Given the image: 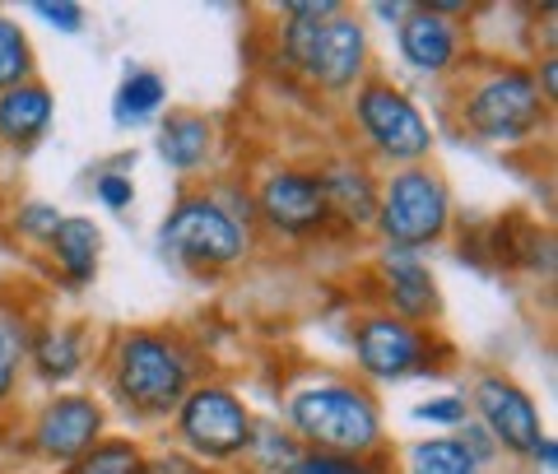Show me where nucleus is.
Listing matches in <instances>:
<instances>
[{"instance_id":"obj_23","label":"nucleus","mask_w":558,"mask_h":474,"mask_svg":"<svg viewBox=\"0 0 558 474\" xmlns=\"http://www.w3.org/2000/svg\"><path fill=\"white\" fill-rule=\"evenodd\" d=\"M405 474H484V465L461 447V437H428L410 447Z\"/></svg>"},{"instance_id":"obj_25","label":"nucleus","mask_w":558,"mask_h":474,"mask_svg":"<svg viewBox=\"0 0 558 474\" xmlns=\"http://www.w3.org/2000/svg\"><path fill=\"white\" fill-rule=\"evenodd\" d=\"M252 461H256V474H293V465H299L303 447L293 442V433H275V428H260L252 433Z\"/></svg>"},{"instance_id":"obj_30","label":"nucleus","mask_w":558,"mask_h":474,"mask_svg":"<svg viewBox=\"0 0 558 474\" xmlns=\"http://www.w3.org/2000/svg\"><path fill=\"white\" fill-rule=\"evenodd\" d=\"M94 191H98L102 209H112V215H117V209H131V200H135V186H131L126 172H98Z\"/></svg>"},{"instance_id":"obj_22","label":"nucleus","mask_w":558,"mask_h":474,"mask_svg":"<svg viewBox=\"0 0 558 474\" xmlns=\"http://www.w3.org/2000/svg\"><path fill=\"white\" fill-rule=\"evenodd\" d=\"M61 474H145V447L135 437H102L94 451L70 461Z\"/></svg>"},{"instance_id":"obj_29","label":"nucleus","mask_w":558,"mask_h":474,"mask_svg":"<svg viewBox=\"0 0 558 474\" xmlns=\"http://www.w3.org/2000/svg\"><path fill=\"white\" fill-rule=\"evenodd\" d=\"M33 14H38V20H47L51 28H61V33H80L84 28V5H75V0H38V5H33Z\"/></svg>"},{"instance_id":"obj_9","label":"nucleus","mask_w":558,"mask_h":474,"mask_svg":"<svg viewBox=\"0 0 558 474\" xmlns=\"http://www.w3.org/2000/svg\"><path fill=\"white\" fill-rule=\"evenodd\" d=\"M252 209L275 238H289V242L322 238L330 228V205H326L322 172L307 168V163L270 168L252 191Z\"/></svg>"},{"instance_id":"obj_1","label":"nucleus","mask_w":558,"mask_h":474,"mask_svg":"<svg viewBox=\"0 0 558 474\" xmlns=\"http://www.w3.org/2000/svg\"><path fill=\"white\" fill-rule=\"evenodd\" d=\"M279 51L322 94H354L368 80V24L340 0L279 5Z\"/></svg>"},{"instance_id":"obj_14","label":"nucleus","mask_w":558,"mask_h":474,"mask_svg":"<svg viewBox=\"0 0 558 474\" xmlns=\"http://www.w3.org/2000/svg\"><path fill=\"white\" fill-rule=\"evenodd\" d=\"M322 186H326V205H330V223H340L344 233H373L377 223V200H381V182L377 172L354 154H340L330 163L317 168Z\"/></svg>"},{"instance_id":"obj_12","label":"nucleus","mask_w":558,"mask_h":474,"mask_svg":"<svg viewBox=\"0 0 558 474\" xmlns=\"http://www.w3.org/2000/svg\"><path fill=\"white\" fill-rule=\"evenodd\" d=\"M470 414H475V424L494 437L498 451H512V455H531L535 442L545 437L539 405L531 400V391L502 373L475 377V386H470Z\"/></svg>"},{"instance_id":"obj_33","label":"nucleus","mask_w":558,"mask_h":474,"mask_svg":"<svg viewBox=\"0 0 558 474\" xmlns=\"http://www.w3.org/2000/svg\"><path fill=\"white\" fill-rule=\"evenodd\" d=\"M531 461L539 465V470H558V442H554V437L545 433V437H539V442H535V451H531Z\"/></svg>"},{"instance_id":"obj_4","label":"nucleus","mask_w":558,"mask_h":474,"mask_svg":"<svg viewBox=\"0 0 558 474\" xmlns=\"http://www.w3.org/2000/svg\"><path fill=\"white\" fill-rule=\"evenodd\" d=\"M549 112L554 108L539 98L531 65H517V61L484 65L461 89V108H457L461 131H470L480 145H494V149L531 145L549 126Z\"/></svg>"},{"instance_id":"obj_28","label":"nucleus","mask_w":558,"mask_h":474,"mask_svg":"<svg viewBox=\"0 0 558 474\" xmlns=\"http://www.w3.org/2000/svg\"><path fill=\"white\" fill-rule=\"evenodd\" d=\"M418 424H438V428H461L470 424V400L465 396H433L424 405H414Z\"/></svg>"},{"instance_id":"obj_24","label":"nucleus","mask_w":558,"mask_h":474,"mask_svg":"<svg viewBox=\"0 0 558 474\" xmlns=\"http://www.w3.org/2000/svg\"><path fill=\"white\" fill-rule=\"evenodd\" d=\"M28 80H38V51H33L28 33L20 24L0 14V94Z\"/></svg>"},{"instance_id":"obj_18","label":"nucleus","mask_w":558,"mask_h":474,"mask_svg":"<svg viewBox=\"0 0 558 474\" xmlns=\"http://www.w3.org/2000/svg\"><path fill=\"white\" fill-rule=\"evenodd\" d=\"M28 363L47 386H61L84 373V363H89V336H84L80 321H47L43 330H33Z\"/></svg>"},{"instance_id":"obj_27","label":"nucleus","mask_w":558,"mask_h":474,"mask_svg":"<svg viewBox=\"0 0 558 474\" xmlns=\"http://www.w3.org/2000/svg\"><path fill=\"white\" fill-rule=\"evenodd\" d=\"M57 223H61V209L47 205V200H28V205L14 209V233H24L28 242H47L57 233Z\"/></svg>"},{"instance_id":"obj_17","label":"nucleus","mask_w":558,"mask_h":474,"mask_svg":"<svg viewBox=\"0 0 558 474\" xmlns=\"http://www.w3.org/2000/svg\"><path fill=\"white\" fill-rule=\"evenodd\" d=\"M43 252H47L51 266L61 270V279H65L70 289H84V284H94V275H98L102 233H98L94 219H84V215H61L57 233L43 242Z\"/></svg>"},{"instance_id":"obj_8","label":"nucleus","mask_w":558,"mask_h":474,"mask_svg":"<svg viewBox=\"0 0 558 474\" xmlns=\"http://www.w3.org/2000/svg\"><path fill=\"white\" fill-rule=\"evenodd\" d=\"M172 428H178V442L191 461L201 465H229L242 461L252 451V433L256 418L242 405V396L223 381H196L186 391V400L172 414Z\"/></svg>"},{"instance_id":"obj_10","label":"nucleus","mask_w":558,"mask_h":474,"mask_svg":"<svg viewBox=\"0 0 558 474\" xmlns=\"http://www.w3.org/2000/svg\"><path fill=\"white\" fill-rule=\"evenodd\" d=\"M433 330H418L391 312H368L354 321V367L363 381H405L433 377L438 354H433Z\"/></svg>"},{"instance_id":"obj_7","label":"nucleus","mask_w":558,"mask_h":474,"mask_svg":"<svg viewBox=\"0 0 558 474\" xmlns=\"http://www.w3.org/2000/svg\"><path fill=\"white\" fill-rule=\"evenodd\" d=\"M349 121H354V131L363 145H368V154L391 168L428 163L433 145H438V135H433L428 117L418 112V102L400 89V84L381 80V75H368L354 89Z\"/></svg>"},{"instance_id":"obj_19","label":"nucleus","mask_w":558,"mask_h":474,"mask_svg":"<svg viewBox=\"0 0 558 474\" xmlns=\"http://www.w3.org/2000/svg\"><path fill=\"white\" fill-rule=\"evenodd\" d=\"M159 158L172 172H201L215 158V121L205 112H168L159 126Z\"/></svg>"},{"instance_id":"obj_21","label":"nucleus","mask_w":558,"mask_h":474,"mask_svg":"<svg viewBox=\"0 0 558 474\" xmlns=\"http://www.w3.org/2000/svg\"><path fill=\"white\" fill-rule=\"evenodd\" d=\"M28 340H33V326L20 307L0 303V410L14 400L20 391V377L28 367Z\"/></svg>"},{"instance_id":"obj_32","label":"nucleus","mask_w":558,"mask_h":474,"mask_svg":"<svg viewBox=\"0 0 558 474\" xmlns=\"http://www.w3.org/2000/svg\"><path fill=\"white\" fill-rule=\"evenodd\" d=\"M531 75H535L539 98H545L549 108H554V102H558V61H554V51H545V61H535Z\"/></svg>"},{"instance_id":"obj_6","label":"nucleus","mask_w":558,"mask_h":474,"mask_svg":"<svg viewBox=\"0 0 558 474\" xmlns=\"http://www.w3.org/2000/svg\"><path fill=\"white\" fill-rule=\"evenodd\" d=\"M159 252L201 275H223L247 260L252 233L209 191H182L159 228Z\"/></svg>"},{"instance_id":"obj_3","label":"nucleus","mask_w":558,"mask_h":474,"mask_svg":"<svg viewBox=\"0 0 558 474\" xmlns=\"http://www.w3.org/2000/svg\"><path fill=\"white\" fill-rule=\"evenodd\" d=\"M289 433L303 451L326 455H377L387 442V424H381V405L373 386L349 381V377H322L307 381L289 396Z\"/></svg>"},{"instance_id":"obj_5","label":"nucleus","mask_w":558,"mask_h":474,"mask_svg":"<svg viewBox=\"0 0 558 474\" xmlns=\"http://www.w3.org/2000/svg\"><path fill=\"white\" fill-rule=\"evenodd\" d=\"M451 228V186L433 163L414 168H391V178L381 182L377 200V223L373 233L387 242L391 252H428L438 247Z\"/></svg>"},{"instance_id":"obj_31","label":"nucleus","mask_w":558,"mask_h":474,"mask_svg":"<svg viewBox=\"0 0 558 474\" xmlns=\"http://www.w3.org/2000/svg\"><path fill=\"white\" fill-rule=\"evenodd\" d=\"M145 474H215V470L191 461L186 451H159V455H145Z\"/></svg>"},{"instance_id":"obj_15","label":"nucleus","mask_w":558,"mask_h":474,"mask_svg":"<svg viewBox=\"0 0 558 474\" xmlns=\"http://www.w3.org/2000/svg\"><path fill=\"white\" fill-rule=\"evenodd\" d=\"M377 279H381V293H387V307L381 312H391V316H400V321H410L418 330H428V321H438L442 293H438L433 270L418 256L387 247L377 260Z\"/></svg>"},{"instance_id":"obj_26","label":"nucleus","mask_w":558,"mask_h":474,"mask_svg":"<svg viewBox=\"0 0 558 474\" xmlns=\"http://www.w3.org/2000/svg\"><path fill=\"white\" fill-rule=\"evenodd\" d=\"M293 474H387L377 455H326V451H303Z\"/></svg>"},{"instance_id":"obj_13","label":"nucleus","mask_w":558,"mask_h":474,"mask_svg":"<svg viewBox=\"0 0 558 474\" xmlns=\"http://www.w3.org/2000/svg\"><path fill=\"white\" fill-rule=\"evenodd\" d=\"M461 47H465L461 24L447 20V14H438L428 0L410 5L405 20L396 24V51H400V61H405L414 75H424V80H442L447 70H457Z\"/></svg>"},{"instance_id":"obj_11","label":"nucleus","mask_w":558,"mask_h":474,"mask_svg":"<svg viewBox=\"0 0 558 474\" xmlns=\"http://www.w3.org/2000/svg\"><path fill=\"white\" fill-rule=\"evenodd\" d=\"M102 437H108V414H102L94 396H80V391L43 400L28 424V447L61 470L70 461H80L84 451H94Z\"/></svg>"},{"instance_id":"obj_20","label":"nucleus","mask_w":558,"mask_h":474,"mask_svg":"<svg viewBox=\"0 0 558 474\" xmlns=\"http://www.w3.org/2000/svg\"><path fill=\"white\" fill-rule=\"evenodd\" d=\"M163 102H168V80L159 70H131L112 98V121L117 126H145V121L163 112Z\"/></svg>"},{"instance_id":"obj_16","label":"nucleus","mask_w":558,"mask_h":474,"mask_svg":"<svg viewBox=\"0 0 558 474\" xmlns=\"http://www.w3.org/2000/svg\"><path fill=\"white\" fill-rule=\"evenodd\" d=\"M51 117H57V94L43 80L14 84V89L0 94V145L33 149L51 131Z\"/></svg>"},{"instance_id":"obj_2","label":"nucleus","mask_w":558,"mask_h":474,"mask_svg":"<svg viewBox=\"0 0 558 474\" xmlns=\"http://www.w3.org/2000/svg\"><path fill=\"white\" fill-rule=\"evenodd\" d=\"M201 354L182 330H121L108 354V391L135 418H172L201 377Z\"/></svg>"}]
</instances>
